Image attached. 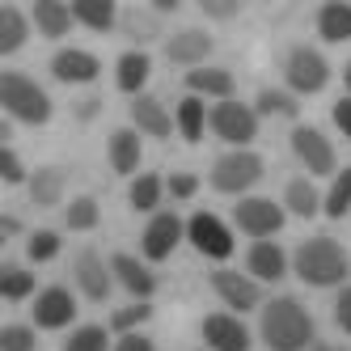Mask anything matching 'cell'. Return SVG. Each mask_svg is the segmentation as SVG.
Segmentation results:
<instances>
[{"mask_svg": "<svg viewBox=\"0 0 351 351\" xmlns=\"http://www.w3.org/2000/svg\"><path fill=\"white\" fill-rule=\"evenodd\" d=\"M263 343L271 351H305L313 343V317L296 296H275L263 309Z\"/></svg>", "mask_w": 351, "mask_h": 351, "instance_id": "obj_1", "label": "cell"}, {"mask_svg": "<svg viewBox=\"0 0 351 351\" xmlns=\"http://www.w3.org/2000/svg\"><path fill=\"white\" fill-rule=\"evenodd\" d=\"M292 267H296V275H300L309 288H335V284L347 280L351 258H347V250H343L335 237H309V241L296 245Z\"/></svg>", "mask_w": 351, "mask_h": 351, "instance_id": "obj_2", "label": "cell"}, {"mask_svg": "<svg viewBox=\"0 0 351 351\" xmlns=\"http://www.w3.org/2000/svg\"><path fill=\"white\" fill-rule=\"evenodd\" d=\"M0 106L9 110V119H21L30 128H43L51 119V97L21 72H0Z\"/></svg>", "mask_w": 351, "mask_h": 351, "instance_id": "obj_3", "label": "cell"}, {"mask_svg": "<svg viewBox=\"0 0 351 351\" xmlns=\"http://www.w3.org/2000/svg\"><path fill=\"white\" fill-rule=\"evenodd\" d=\"M263 178V157L250 153V148H237V153H224L212 165V186L220 195H241Z\"/></svg>", "mask_w": 351, "mask_h": 351, "instance_id": "obj_4", "label": "cell"}, {"mask_svg": "<svg viewBox=\"0 0 351 351\" xmlns=\"http://www.w3.org/2000/svg\"><path fill=\"white\" fill-rule=\"evenodd\" d=\"M208 123H212V132L229 144H250L258 136V110L245 106V102H233V97L229 102H216Z\"/></svg>", "mask_w": 351, "mask_h": 351, "instance_id": "obj_5", "label": "cell"}, {"mask_svg": "<svg viewBox=\"0 0 351 351\" xmlns=\"http://www.w3.org/2000/svg\"><path fill=\"white\" fill-rule=\"evenodd\" d=\"M186 237H191V245H195L204 258H216V263H220V258L233 254V233H229V224H224L220 216H212V212L191 216Z\"/></svg>", "mask_w": 351, "mask_h": 351, "instance_id": "obj_6", "label": "cell"}, {"mask_svg": "<svg viewBox=\"0 0 351 351\" xmlns=\"http://www.w3.org/2000/svg\"><path fill=\"white\" fill-rule=\"evenodd\" d=\"M284 77L296 93H322L326 81H330V64L322 60V51H313V47H296V51L288 56V68Z\"/></svg>", "mask_w": 351, "mask_h": 351, "instance_id": "obj_7", "label": "cell"}, {"mask_svg": "<svg viewBox=\"0 0 351 351\" xmlns=\"http://www.w3.org/2000/svg\"><path fill=\"white\" fill-rule=\"evenodd\" d=\"M233 216H237V229L250 233V237H258V241H267L271 233L284 229V208L271 204V199H258V195L241 199V204L233 208Z\"/></svg>", "mask_w": 351, "mask_h": 351, "instance_id": "obj_8", "label": "cell"}, {"mask_svg": "<svg viewBox=\"0 0 351 351\" xmlns=\"http://www.w3.org/2000/svg\"><path fill=\"white\" fill-rule=\"evenodd\" d=\"M292 153L300 157V165L309 173H317V178L322 173H335V148L317 128H296L292 132Z\"/></svg>", "mask_w": 351, "mask_h": 351, "instance_id": "obj_9", "label": "cell"}, {"mask_svg": "<svg viewBox=\"0 0 351 351\" xmlns=\"http://www.w3.org/2000/svg\"><path fill=\"white\" fill-rule=\"evenodd\" d=\"M182 233H186V224L173 212H157L153 220H148V229H144V258H153V263L169 258L173 245L182 241Z\"/></svg>", "mask_w": 351, "mask_h": 351, "instance_id": "obj_10", "label": "cell"}, {"mask_svg": "<svg viewBox=\"0 0 351 351\" xmlns=\"http://www.w3.org/2000/svg\"><path fill=\"white\" fill-rule=\"evenodd\" d=\"M212 288L220 292V300L229 309H237V313H245V309H254L258 300H263V292H258V280H250V275H241V271H212Z\"/></svg>", "mask_w": 351, "mask_h": 351, "instance_id": "obj_11", "label": "cell"}, {"mask_svg": "<svg viewBox=\"0 0 351 351\" xmlns=\"http://www.w3.org/2000/svg\"><path fill=\"white\" fill-rule=\"evenodd\" d=\"M72 275H77V288L89 296V300H106L110 296V263H102L97 250H81L77 263H72Z\"/></svg>", "mask_w": 351, "mask_h": 351, "instance_id": "obj_12", "label": "cell"}, {"mask_svg": "<svg viewBox=\"0 0 351 351\" xmlns=\"http://www.w3.org/2000/svg\"><path fill=\"white\" fill-rule=\"evenodd\" d=\"M204 343L212 351H250V330L233 313H208L204 317Z\"/></svg>", "mask_w": 351, "mask_h": 351, "instance_id": "obj_13", "label": "cell"}, {"mask_svg": "<svg viewBox=\"0 0 351 351\" xmlns=\"http://www.w3.org/2000/svg\"><path fill=\"white\" fill-rule=\"evenodd\" d=\"M72 317H77V300H72L68 288H43L38 300H34V322L43 326V330H60V326H68Z\"/></svg>", "mask_w": 351, "mask_h": 351, "instance_id": "obj_14", "label": "cell"}, {"mask_svg": "<svg viewBox=\"0 0 351 351\" xmlns=\"http://www.w3.org/2000/svg\"><path fill=\"white\" fill-rule=\"evenodd\" d=\"M51 72H56V81H64V85H89V81H97L102 64H97V56L77 51V47H68V51H56Z\"/></svg>", "mask_w": 351, "mask_h": 351, "instance_id": "obj_15", "label": "cell"}, {"mask_svg": "<svg viewBox=\"0 0 351 351\" xmlns=\"http://www.w3.org/2000/svg\"><path fill=\"white\" fill-rule=\"evenodd\" d=\"M165 56H169V64H182V68H199L208 56H212V38L204 34V30H178L169 43H165Z\"/></svg>", "mask_w": 351, "mask_h": 351, "instance_id": "obj_16", "label": "cell"}, {"mask_svg": "<svg viewBox=\"0 0 351 351\" xmlns=\"http://www.w3.org/2000/svg\"><path fill=\"white\" fill-rule=\"evenodd\" d=\"M110 271H114V280L128 288L136 300H148V296H153V288H157L153 271H148L140 258H132V254H114V258H110Z\"/></svg>", "mask_w": 351, "mask_h": 351, "instance_id": "obj_17", "label": "cell"}, {"mask_svg": "<svg viewBox=\"0 0 351 351\" xmlns=\"http://www.w3.org/2000/svg\"><path fill=\"white\" fill-rule=\"evenodd\" d=\"M132 123H136V132H144V136H157V140H165L169 132H173V119H169V110L157 102V97H136L132 102Z\"/></svg>", "mask_w": 351, "mask_h": 351, "instance_id": "obj_18", "label": "cell"}, {"mask_svg": "<svg viewBox=\"0 0 351 351\" xmlns=\"http://www.w3.org/2000/svg\"><path fill=\"white\" fill-rule=\"evenodd\" d=\"M284 271H288V254L275 241L250 245V275H254V280H284Z\"/></svg>", "mask_w": 351, "mask_h": 351, "instance_id": "obj_19", "label": "cell"}, {"mask_svg": "<svg viewBox=\"0 0 351 351\" xmlns=\"http://www.w3.org/2000/svg\"><path fill=\"white\" fill-rule=\"evenodd\" d=\"M64 182H68V173L60 165H43V169L30 173V199L38 208H56L64 199Z\"/></svg>", "mask_w": 351, "mask_h": 351, "instance_id": "obj_20", "label": "cell"}, {"mask_svg": "<svg viewBox=\"0 0 351 351\" xmlns=\"http://www.w3.org/2000/svg\"><path fill=\"white\" fill-rule=\"evenodd\" d=\"M186 85H191V93L199 97H216V102H229L233 97V77L224 68H195V72H186Z\"/></svg>", "mask_w": 351, "mask_h": 351, "instance_id": "obj_21", "label": "cell"}, {"mask_svg": "<svg viewBox=\"0 0 351 351\" xmlns=\"http://www.w3.org/2000/svg\"><path fill=\"white\" fill-rule=\"evenodd\" d=\"M317 34L326 43H347L351 38V5H343V0L322 5V13H317Z\"/></svg>", "mask_w": 351, "mask_h": 351, "instance_id": "obj_22", "label": "cell"}, {"mask_svg": "<svg viewBox=\"0 0 351 351\" xmlns=\"http://www.w3.org/2000/svg\"><path fill=\"white\" fill-rule=\"evenodd\" d=\"M72 21H77V17H72V9L60 5V0H38V5H34V26L47 38H64Z\"/></svg>", "mask_w": 351, "mask_h": 351, "instance_id": "obj_23", "label": "cell"}, {"mask_svg": "<svg viewBox=\"0 0 351 351\" xmlns=\"http://www.w3.org/2000/svg\"><path fill=\"white\" fill-rule=\"evenodd\" d=\"M148 72H153L148 56H144V51H128V56H119L114 81H119L123 93H136V97H140V89H144V81H148Z\"/></svg>", "mask_w": 351, "mask_h": 351, "instance_id": "obj_24", "label": "cell"}, {"mask_svg": "<svg viewBox=\"0 0 351 351\" xmlns=\"http://www.w3.org/2000/svg\"><path fill=\"white\" fill-rule=\"evenodd\" d=\"M110 165L119 173H136V165H140V136L132 128L110 132Z\"/></svg>", "mask_w": 351, "mask_h": 351, "instance_id": "obj_25", "label": "cell"}, {"mask_svg": "<svg viewBox=\"0 0 351 351\" xmlns=\"http://www.w3.org/2000/svg\"><path fill=\"white\" fill-rule=\"evenodd\" d=\"M72 17H77L81 26H89V30H97V34H106L114 21H119V9L110 5V0H77V5H72Z\"/></svg>", "mask_w": 351, "mask_h": 351, "instance_id": "obj_26", "label": "cell"}, {"mask_svg": "<svg viewBox=\"0 0 351 351\" xmlns=\"http://www.w3.org/2000/svg\"><path fill=\"white\" fill-rule=\"evenodd\" d=\"M30 26H26V13L13 9V5H0V56H13L21 43H26Z\"/></svg>", "mask_w": 351, "mask_h": 351, "instance_id": "obj_27", "label": "cell"}, {"mask_svg": "<svg viewBox=\"0 0 351 351\" xmlns=\"http://www.w3.org/2000/svg\"><path fill=\"white\" fill-rule=\"evenodd\" d=\"M284 204H288V212L292 216H317L322 212V195L313 191V182L309 178H292L288 182V191H284Z\"/></svg>", "mask_w": 351, "mask_h": 351, "instance_id": "obj_28", "label": "cell"}, {"mask_svg": "<svg viewBox=\"0 0 351 351\" xmlns=\"http://www.w3.org/2000/svg\"><path fill=\"white\" fill-rule=\"evenodd\" d=\"M212 114L204 110V102H199V97L191 93V97H182L178 102V132H182V140H204V123H208Z\"/></svg>", "mask_w": 351, "mask_h": 351, "instance_id": "obj_29", "label": "cell"}, {"mask_svg": "<svg viewBox=\"0 0 351 351\" xmlns=\"http://www.w3.org/2000/svg\"><path fill=\"white\" fill-rule=\"evenodd\" d=\"M322 212H326V216H335V220L351 212V165H347V169H339V178H335L330 195L322 199Z\"/></svg>", "mask_w": 351, "mask_h": 351, "instance_id": "obj_30", "label": "cell"}, {"mask_svg": "<svg viewBox=\"0 0 351 351\" xmlns=\"http://www.w3.org/2000/svg\"><path fill=\"white\" fill-rule=\"evenodd\" d=\"M34 292V275L21 267H0V296L5 300H26Z\"/></svg>", "mask_w": 351, "mask_h": 351, "instance_id": "obj_31", "label": "cell"}, {"mask_svg": "<svg viewBox=\"0 0 351 351\" xmlns=\"http://www.w3.org/2000/svg\"><path fill=\"white\" fill-rule=\"evenodd\" d=\"M161 178H157V173H140V178L132 182V208L136 212H153L157 204H161Z\"/></svg>", "mask_w": 351, "mask_h": 351, "instance_id": "obj_32", "label": "cell"}, {"mask_svg": "<svg viewBox=\"0 0 351 351\" xmlns=\"http://www.w3.org/2000/svg\"><path fill=\"white\" fill-rule=\"evenodd\" d=\"M97 199H89V195H81V199H72L68 204V212H64V220H68V229H77V233H85V229H93L97 224Z\"/></svg>", "mask_w": 351, "mask_h": 351, "instance_id": "obj_33", "label": "cell"}, {"mask_svg": "<svg viewBox=\"0 0 351 351\" xmlns=\"http://www.w3.org/2000/svg\"><path fill=\"white\" fill-rule=\"evenodd\" d=\"M110 347V335L102 330V326H81V330H72L64 351H106Z\"/></svg>", "mask_w": 351, "mask_h": 351, "instance_id": "obj_34", "label": "cell"}, {"mask_svg": "<svg viewBox=\"0 0 351 351\" xmlns=\"http://www.w3.org/2000/svg\"><path fill=\"white\" fill-rule=\"evenodd\" d=\"M258 114H280V119H296V97L292 93H280V89H263L258 93V106H254Z\"/></svg>", "mask_w": 351, "mask_h": 351, "instance_id": "obj_35", "label": "cell"}, {"mask_svg": "<svg viewBox=\"0 0 351 351\" xmlns=\"http://www.w3.org/2000/svg\"><path fill=\"white\" fill-rule=\"evenodd\" d=\"M26 254H30V263H51V258L60 254V233H51V229H38V233H30V241H26Z\"/></svg>", "mask_w": 351, "mask_h": 351, "instance_id": "obj_36", "label": "cell"}, {"mask_svg": "<svg viewBox=\"0 0 351 351\" xmlns=\"http://www.w3.org/2000/svg\"><path fill=\"white\" fill-rule=\"evenodd\" d=\"M123 30H128L136 43H148L157 38V13H144V9H132L128 17H123Z\"/></svg>", "mask_w": 351, "mask_h": 351, "instance_id": "obj_37", "label": "cell"}, {"mask_svg": "<svg viewBox=\"0 0 351 351\" xmlns=\"http://www.w3.org/2000/svg\"><path fill=\"white\" fill-rule=\"evenodd\" d=\"M148 313H153V309H148V300H140V305H128V309H119V313L110 317V326H114L119 335H132L140 322H148Z\"/></svg>", "mask_w": 351, "mask_h": 351, "instance_id": "obj_38", "label": "cell"}, {"mask_svg": "<svg viewBox=\"0 0 351 351\" xmlns=\"http://www.w3.org/2000/svg\"><path fill=\"white\" fill-rule=\"evenodd\" d=\"M0 351H34V330L30 326H5L0 330Z\"/></svg>", "mask_w": 351, "mask_h": 351, "instance_id": "obj_39", "label": "cell"}, {"mask_svg": "<svg viewBox=\"0 0 351 351\" xmlns=\"http://www.w3.org/2000/svg\"><path fill=\"white\" fill-rule=\"evenodd\" d=\"M0 178H5L9 186H17V182H26V178H30L26 165H21V157L13 153V148H0Z\"/></svg>", "mask_w": 351, "mask_h": 351, "instance_id": "obj_40", "label": "cell"}, {"mask_svg": "<svg viewBox=\"0 0 351 351\" xmlns=\"http://www.w3.org/2000/svg\"><path fill=\"white\" fill-rule=\"evenodd\" d=\"M199 191V178H195V173H173V178H169V195L173 199H191Z\"/></svg>", "mask_w": 351, "mask_h": 351, "instance_id": "obj_41", "label": "cell"}, {"mask_svg": "<svg viewBox=\"0 0 351 351\" xmlns=\"http://www.w3.org/2000/svg\"><path fill=\"white\" fill-rule=\"evenodd\" d=\"M237 0H204V13L208 17H216V21H229V17H237Z\"/></svg>", "mask_w": 351, "mask_h": 351, "instance_id": "obj_42", "label": "cell"}, {"mask_svg": "<svg viewBox=\"0 0 351 351\" xmlns=\"http://www.w3.org/2000/svg\"><path fill=\"white\" fill-rule=\"evenodd\" d=\"M335 322L351 335V284H347V288L339 292V300H335Z\"/></svg>", "mask_w": 351, "mask_h": 351, "instance_id": "obj_43", "label": "cell"}, {"mask_svg": "<svg viewBox=\"0 0 351 351\" xmlns=\"http://www.w3.org/2000/svg\"><path fill=\"white\" fill-rule=\"evenodd\" d=\"M114 351H153V339H144V335L132 330V335H123V339H119Z\"/></svg>", "mask_w": 351, "mask_h": 351, "instance_id": "obj_44", "label": "cell"}, {"mask_svg": "<svg viewBox=\"0 0 351 351\" xmlns=\"http://www.w3.org/2000/svg\"><path fill=\"white\" fill-rule=\"evenodd\" d=\"M335 123H339V132L351 140V97H343V102H335Z\"/></svg>", "mask_w": 351, "mask_h": 351, "instance_id": "obj_45", "label": "cell"}, {"mask_svg": "<svg viewBox=\"0 0 351 351\" xmlns=\"http://www.w3.org/2000/svg\"><path fill=\"white\" fill-rule=\"evenodd\" d=\"M0 233H5V237H17V233H21V224H17L13 216H5V220H0Z\"/></svg>", "mask_w": 351, "mask_h": 351, "instance_id": "obj_46", "label": "cell"}, {"mask_svg": "<svg viewBox=\"0 0 351 351\" xmlns=\"http://www.w3.org/2000/svg\"><path fill=\"white\" fill-rule=\"evenodd\" d=\"M343 81H347V93H351V64H347V72H343Z\"/></svg>", "mask_w": 351, "mask_h": 351, "instance_id": "obj_47", "label": "cell"}, {"mask_svg": "<svg viewBox=\"0 0 351 351\" xmlns=\"http://www.w3.org/2000/svg\"><path fill=\"white\" fill-rule=\"evenodd\" d=\"M313 351H343V347H326V343H322V347H313Z\"/></svg>", "mask_w": 351, "mask_h": 351, "instance_id": "obj_48", "label": "cell"}]
</instances>
